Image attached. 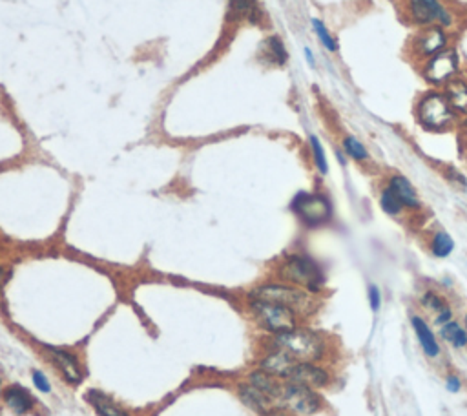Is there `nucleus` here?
Wrapping results in <instances>:
<instances>
[{"instance_id":"nucleus-1","label":"nucleus","mask_w":467,"mask_h":416,"mask_svg":"<svg viewBox=\"0 0 467 416\" xmlns=\"http://www.w3.org/2000/svg\"><path fill=\"white\" fill-rule=\"evenodd\" d=\"M271 347L283 350L296 362H325L331 355V342L327 336L319 331L302 327V325H297L292 331L272 336Z\"/></svg>"},{"instance_id":"nucleus-2","label":"nucleus","mask_w":467,"mask_h":416,"mask_svg":"<svg viewBox=\"0 0 467 416\" xmlns=\"http://www.w3.org/2000/svg\"><path fill=\"white\" fill-rule=\"evenodd\" d=\"M250 299H261L283 305L297 314V318H310L319 311L321 302L316 294L300 289L296 285L288 283H263L250 290Z\"/></svg>"},{"instance_id":"nucleus-3","label":"nucleus","mask_w":467,"mask_h":416,"mask_svg":"<svg viewBox=\"0 0 467 416\" xmlns=\"http://www.w3.org/2000/svg\"><path fill=\"white\" fill-rule=\"evenodd\" d=\"M278 276L283 280V283L296 285L316 296L325 289L324 268L314 258L307 254L287 256L278 267Z\"/></svg>"},{"instance_id":"nucleus-4","label":"nucleus","mask_w":467,"mask_h":416,"mask_svg":"<svg viewBox=\"0 0 467 416\" xmlns=\"http://www.w3.org/2000/svg\"><path fill=\"white\" fill-rule=\"evenodd\" d=\"M250 312L259 328L271 333L272 336L287 331H292L300 325V318L294 311L283 305L271 302H261V299H250Z\"/></svg>"},{"instance_id":"nucleus-5","label":"nucleus","mask_w":467,"mask_h":416,"mask_svg":"<svg viewBox=\"0 0 467 416\" xmlns=\"http://www.w3.org/2000/svg\"><path fill=\"white\" fill-rule=\"evenodd\" d=\"M280 405L296 416H314L324 411L325 400L318 389L285 380Z\"/></svg>"},{"instance_id":"nucleus-6","label":"nucleus","mask_w":467,"mask_h":416,"mask_svg":"<svg viewBox=\"0 0 467 416\" xmlns=\"http://www.w3.org/2000/svg\"><path fill=\"white\" fill-rule=\"evenodd\" d=\"M290 208L309 228L327 225L332 219V203L324 194L300 192L290 203Z\"/></svg>"},{"instance_id":"nucleus-7","label":"nucleus","mask_w":467,"mask_h":416,"mask_svg":"<svg viewBox=\"0 0 467 416\" xmlns=\"http://www.w3.org/2000/svg\"><path fill=\"white\" fill-rule=\"evenodd\" d=\"M418 121L427 130H446L454 119V109L442 93H429L418 105Z\"/></svg>"},{"instance_id":"nucleus-8","label":"nucleus","mask_w":467,"mask_h":416,"mask_svg":"<svg viewBox=\"0 0 467 416\" xmlns=\"http://www.w3.org/2000/svg\"><path fill=\"white\" fill-rule=\"evenodd\" d=\"M334 380L332 371L324 362H296L294 367L288 372L287 381L302 384V386L312 387V389H325Z\"/></svg>"},{"instance_id":"nucleus-9","label":"nucleus","mask_w":467,"mask_h":416,"mask_svg":"<svg viewBox=\"0 0 467 416\" xmlns=\"http://www.w3.org/2000/svg\"><path fill=\"white\" fill-rule=\"evenodd\" d=\"M410 327H413V333L416 336V342H418L420 349L424 352V356L427 359H438L442 356V345H440V338L437 336V333L432 331V327L429 325V321L425 320L424 316L413 314L410 316Z\"/></svg>"},{"instance_id":"nucleus-10","label":"nucleus","mask_w":467,"mask_h":416,"mask_svg":"<svg viewBox=\"0 0 467 416\" xmlns=\"http://www.w3.org/2000/svg\"><path fill=\"white\" fill-rule=\"evenodd\" d=\"M418 303L420 307H422V311L427 312V314L431 316L432 323L437 325V327L454 320L453 305H451L449 299H447L446 296H442V294L437 292V290L432 289L424 290L422 296H420Z\"/></svg>"},{"instance_id":"nucleus-11","label":"nucleus","mask_w":467,"mask_h":416,"mask_svg":"<svg viewBox=\"0 0 467 416\" xmlns=\"http://www.w3.org/2000/svg\"><path fill=\"white\" fill-rule=\"evenodd\" d=\"M410 17L418 24H432L438 22L442 26H449L451 17L447 9L438 0H409Z\"/></svg>"},{"instance_id":"nucleus-12","label":"nucleus","mask_w":467,"mask_h":416,"mask_svg":"<svg viewBox=\"0 0 467 416\" xmlns=\"http://www.w3.org/2000/svg\"><path fill=\"white\" fill-rule=\"evenodd\" d=\"M237 394H240L241 402H243L250 411H254L259 416H271L276 409H281L280 403L276 402L272 396L263 393L258 387H254L252 384H243V386H240Z\"/></svg>"},{"instance_id":"nucleus-13","label":"nucleus","mask_w":467,"mask_h":416,"mask_svg":"<svg viewBox=\"0 0 467 416\" xmlns=\"http://www.w3.org/2000/svg\"><path fill=\"white\" fill-rule=\"evenodd\" d=\"M459 70V57L454 52H440L431 57L425 68V79L431 83H446Z\"/></svg>"},{"instance_id":"nucleus-14","label":"nucleus","mask_w":467,"mask_h":416,"mask_svg":"<svg viewBox=\"0 0 467 416\" xmlns=\"http://www.w3.org/2000/svg\"><path fill=\"white\" fill-rule=\"evenodd\" d=\"M48 350L49 356H52V362L62 372L66 381L71 384V386H79L81 381H83V369H81L77 356L64 349H55V347H48Z\"/></svg>"},{"instance_id":"nucleus-15","label":"nucleus","mask_w":467,"mask_h":416,"mask_svg":"<svg viewBox=\"0 0 467 416\" xmlns=\"http://www.w3.org/2000/svg\"><path fill=\"white\" fill-rule=\"evenodd\" d=\"M294 364H296V359L290 358L287 352L271 347V350L263 356L261 364H259V369H263V371H266V372H271V374L281 378V380H287L288 372H290V369L294 367Z\"/></svg>"},{"instance_id":"nucleus-16","label":"nucleus","mask_w":467,"mask_h":416,"mask_svg":"<svg viewBox=\"0 0 467 416\" xmlns=\"http://www.w3.org/2000/svg\"><path fill=\"white\" fill-rule=\"evenodd\" d=\"M446 33L440 28H429L416 39L415 48L420 57L431 59L446 48Z\"/></svg>"},{"instance_id":"nucleus-17","label":"nucleus","mask_w":467,"mask_h":416,"mask_svg":"<svg viewBox=\"0 0 467 416\" xmlns=\"http://www.w3.org/2000/svg\"><path fill=\"white\" fill-rule=\"evenodd\" d=\"M387 186L400 197V201L403 203L406 208H409V210H418V208H422V201H420L418 192H416L415 186L410 184V181L407 179V177H403V175L400 174L391 175L387 181Z\"/></svg>"},{"instance_id":"nucleus-18","label":"nucleus","mask_w":467,"mask_h":416,"mask_svg":"<svg viewBox=\"0 0 467 416\" xmlns=\"http://www.w3.org/2000/svg\"><path fill=\"white\" fill-rule=\"evenodd\" d=\"M4 402H6V405H8L9 411L17 416L28 415V412L33 409V405H35V400H33V396H31V394L20 386L8 387L4 393Z\"/></svg>"},{"instance_id":"nucleus-19","label":"nucleus","mask_w":467,"mask_h":416,"mask_svg":"<svg viewBox=\"0 0 467 416\" xmlns=\"http://www.w3.org/2000/svg\"><path fill=\"white\" fill-rule=\"evenodd\" d=\"M283 381L281 378L274 376L271 372L263 371V369H258V371H252L249 374V384H252L254 387H258L261 389L263 393H266L268 396L276 400V402L280 403V396H281V389H283ZM281 408V405H280Z\"/></svg>"},{"instance_id":"nucleus-20","label":"nucleus","mask_w":467,"mask_h":416,"mask_svg":"<svg viewBox=\"0 0 467 416\" xmlns=\"http://www.w3.org/2000/svg\"><path fill=\"white\" fill-rule=\"evenodd\" d=\"M438 338L453 349H467V331L463 323L451 320L438 327Z\"/></svg>"},{"instance_id":"nucleus-21","label":"nucleus","mask_w":467,"mask_h":416,"mask_svg":"<svg viewBox=\"0 0 467 416\" xmlns=\"http://www.w3.org/2000/svg\"><path fill=\"white\" fill-rule=\"evenodd\" d=\"M86 402L92 405L99 416H128L124 409H121L114 400L110 398L108 394L101 393V391H88Z\"/></svg>"},{"instance_id":"nucleus-22","label":"nucleus","mask_w":467,"mask_h":416,"mask_svg":"<svg viewBox=\"0 0 467 416\" xmlns=\"http://www.w3.org/2000/svg\"><path fill=\"white\" fill-rule=\"evenodd\" d=\"M447 101L454 112L467 114V84L462 81H453L447 84Z\"/></svg>"},{"instance_id":"nucleus-23","label":"nucleus","mask_w":467,"mask_h":416,"mask_svg":"<svg viewBox=\"0 0 467 416\" xmlns=\"http://www.w3.org/2000/svg\"><path fill=\"white\" fill-rule=\"evenodd\" d=\"M429 249H431V254L435 256V258H447L454 250V241L447 232L438 230V232L432 234Z\"/></svg>"},{"instance_id":"nucleus-24","label":"nucleus","mask_w":467,"mask_h":416,"mask_svg":"<svg viewBox=\"0 0 467 416\" xmlns=\"http://www.w3.org/2000/svg\"><path fill=\"white\" fill-rule=\"evenodd\" d=\"M380 206L385 214L393 215V218L394 215H400L403 210H406V206H403V203L400 201V197H398L393 190L389 189L387 184H385L380 192Z\"/></svg>"},{"instance_id":"nucleus-25","label":"nucleus","mask_w":467,"mask_h":416,"mask_svg":"<svg viewBox=\"0 0 467 416\" xmlns=\"http://www.w3.org/2000/svg\"><path fill=\"white\" fill-rule=\"evenodd\" d=\"M265 49H266V57L271 59L274 64L281 66L287 62L288 53H287V48H285V44L281 42L280 37H271V39H266Z\"/></svg>"},{"instance_id":"nucleus-26","label":"nucleus","mask_w":467,"mask_h":416,"mask_svg":"<svg viewBox=\"0 0 467 416\" xmlns=\"http://www.w3.org/2000/svg\"><path fill=\"white\" fill-rule=\"evenodd\" d=\"M343 152H345L347 158L356 162H363L369 159V152H367L362 141H358L353 136H347L345 139H343Z\"/></svg>"},{"instance_id":"nucleus-27","label":"nucleus","mask_w":467,"mask_h":416,"mask_svg":"<svg viewBox=\"0 0 467 416\" xmlns=\"http://www.w3.org/2000/svg\"><path fill=\"white\" fill-rule=\"evenodd\" d=\"M309 143H310V150H312V158H314L316 168H318V172L321 175H327L329 161H327V155H325L324 146H321V143H319V139L316 136H310Z\"/></svg>"},{"instance_id":"nucleus-28","label":"nucleus","mask_w":467,"mask_h":416,"mask_svg":"<svg viewBox=\"0 0 467 416\" xmlns=\"http://www.w3.org/2000/svg\"><path fill=\"white\" fill-rule=\"evenodd\" d=\"M312 26H314L316 35H318V39L321 40V44H324L325 48H327L329 52H338V42L332 39V35L329 33V30L325 28L324 22L318 20V18H312Z\"/></svg>"},{"instance_id":"nucleus-29","label":"nucleus","mask_w":467,"mask_h":416,"mask_svg":"<svg viewBox=\"0 0 467 416\" xmlns=\"http://www.w3.org/2000/svg\"><path fill=\"white\" fill-rule=\"evenodd\" d=\"M367 298H369V307H371V311L380 312L382 299H384V296H382V290L378 285H374V283L369 285V289H367Z\"/></svg>"},{"instance_id":"nucleus-30","label":"nucleus","mask_w":467,"mask_h":416,"mask_svg":"<svg viewBox=\"0 0 467 416\" xmlns=\"http://www.w3.org/2000/svg\"><path fill=\"white\" fill-rule=\"evenodd\" d=\"M444 386H446L447 393L456 394L463 389V380L459 376V374H456V372L449 371L446 374V378H444Z\"/></svg>"},{"instance_id":"nucleus-31","label":"nucleus","mask_w":467,"mask_h":416,"mask_svg":"<svg viewBox=\"0 0 467 416\" xmlns=\"http://www.w3.org/2000/svg\"><path fill=\"white\" fill-rule=\"evenodd\" d=\"M31 378H33V384H35V387L40 391V393H49V391H52L48 378L44 376L42 371H33Z\"/></svg>"},{"instance_id":"nucleus-32","label":"nucleus","mask_w":467,"mask_h":416,"mask_svg":"<svg viewBox=\"0 0 467 416\" xmlns=\"http://www.w3.org/2000/svg\"><path fill=\"white\" fill-rule=\"evenodd\" d=\"M305 59H307V62H309V64L312 66V68H314V66H316L314 55H312V52H310L309 48H305Z\"/></svg>"},{"instance_id":"nucleus-33","label":"nucleus","mask_w":467,"mask_h":416,"mask_svg":"<svg viewBox=\"0 0 467 416\" xmlns=\"http://www.w3.org/2000/svg\"><path fill=\"white\" fill-rule=\"evenodd\" d=\"M271 416H296V415H292V412L287 411V409H276Z\"/></svg>"},{"instance_id":"nucleus-34","label":"nucleus","mask_w":467,"mask_h":416,"mask_svg":"<svg viewBox=\"0 0 467 416\" xmlns=\"http://www.w3.org/2000/svg\"><path fill=\"white\" fill-rule=\"evenodd\" d=\"M336 155H338V161H340L341 167H345V165H347V155H345V152H336Z\"/></svg>"},{"instance_id":"nucleus-35","label":"nucleus","mask_w":467,"mask_h":416,"mask_svg":"<svg viewBox=\"0 0 467 416\" xmlns=\"http://www.w3.org/2000/svg\"><path fill=\"white\" fill-rule=\"evenodd\" d=\"M4 281H6V272L2 271V268H0V289H2V285H4Z\"/></svg>"},{"instance_id":"nucleus-36","label":"nucleus","mask_w":467,"mask_h":416,"mask_svg":"<svg viewBox=\"0 0 467 416\" xmlns=\"http://www.w3.org/2000/svg\"><path fill=\"white\" fill-rule=\"evenodd\" d=\"M462 323H463V327H466V331H467V312H466V314H463V321H462Z\"/></svg>"},{"instance_id":"nucleus-37","label":"nucleus","mask_w":467,"mask_h":416,"mask_svg":"<svg viewBox=\"0 0 467 416\" xmlns=\"http://www.w3.org/2000/svg\"><path fill=\"white\" fill-rule=\"evenodd\" d=\"M0 394H2V384H0Z\"/></svg>"},{"instance_id":"nucleus-38","label":"nucleus","mask_w":467,"mask_h":416,"mask_svg":"<svg viewBox=\"0 0 467 416\" xmlns=\"http://www.w3.org/2000/svg\"><path fill=\"white\" fill-rule=\"evenodd\" d=\"M252 2H256V0H252Z\"/></svg>"}]
</instances>
